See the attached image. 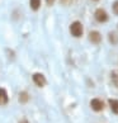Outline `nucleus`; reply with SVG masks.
Listing matches in <instances>:
<instances>
[{
    "instance_id": "9b49d317",
    "label": "nucleus",
    "mask_w": 118,
    "mask_h": 123,
    "mask_svg": "<svg viewBox=\"0 0 118 123\" xmlns=\"http://www.w3.org/2000/svg\"><path fill=\"white\" fill-rule=\"evenodd\" d=\"M112 81L117 88H118V71H113L112 72Z\"/></svg>"
},
{
    "instance_id": "f03ea898",
    "label": "nucleus",
    "mask_w": 118,
    "mask_h": 123,
    "mask_svg": "<svg viewBox=\"0 0 118 123\" xmlns=\"http://www.w3.org/2000/svg\"><path fill=\"white\" fill-rule=\"evenodd\" d=\"M94 15H95V19H97L98 22H100V23H106V22L109 19V17H108V14H107V12L104 10V9H102V8L97 9V10H95V13H94Z\"/></svg>"
},
{
    "instance_id": "dca6fc26",
    "label": "nucleus",
    "mask_w": 118,
    "mask_h": 123,
    "mask_svg": "<svg viewBox=\"0 0 118 123\" xmlns=\"http://www.w3.org/2000/svg\"><path fill=\"white\" fill-rule=\"evenodd\" d=\"M93 1H98V0H93Z\"/></svg>"
},
{
    "instance_id": "39448f33",
    "label": "nucleus",
    "mask_w": 118,
    "mask_h": 123,
    "mask_svg": "<svg viewBox=\"0 0 118 123\" xmlns=\"http://www.w3.org/2000/svg\"><path fill=\"white\" fill-rule=\"evenodd\" d=\"M89 39H90V42H93V43H99L102 41V36L99 32L97 31H92L89 33Z\"/></svg>"
},
{
    "instance_id": "423d86ee",
    "label": "nucleus",
    "mask_w": 118,
    "mask_h": 123,
    "mask_svg": "<svg viewBox=\"0 0 118 123\" xmlns=\"http://www.w3.org/2000/svg\"><path fill=\"white\" fill-rule=\"evenodd\" d=\"M9 102V97L6 94V90L0 88V105H4V104H6Z\"/></svg>"
},
{
    "instance_id": "f8f14e48",
    "label": "nucleus",
    "mask_w": 118,
    "mask_h": 123,
    "mask_svg": "<svg viewBox=\"0 0 118 123\" xmlns=\"http://www.w3.org/2000/svg\"><path fill=\"white\" fill-rule=\"evenodd\" d=\"M112 9H113V13H114L116 15H118V0H116V1L113 3Z\"/></svg>"
},
{
    "instance_id": "7ed1b4c3",
    "label": "nucleus",
    "mask_w": 118,
    "mask_h": 123,
    "mask_svg": "<svg viewBox=\"0 0 118 123\" xmlns=\"http://www.w3.org/2000/svg\"><path fill=\"white\" fill-rule=\"evenodd\" d=\"M32 79H33V83L37 86H39V88H42V86L46 85V77H44L42 74H39V72L34 74L33 76H32Z\"/></svg>"
},
{
    "instance_id": "0eeeda50",
    "label": "nucleus",
    "mask_w": 118,
    "mask_h": 123,
    "mask_svg": "<svg viewBox=\"0 0 118 123\" xmlns=\"http://www.w3.org/2000/svg\"><path fill=\"white\" fill-rule=\"evenodd\" d=\"M108 39L112 44H118V33L117 32H111L108 34Z\"/></svg>"
},
{
    "instance_id": "f257e3e1",
    "label": "nucleus",
    "mask_w": 118,
    "mask_h": 123,
    "mask_svg": "<svg viewBox=\"0 0 118 123\" xmlns=\"http://www.w3.org/2000/svg\"><path fill=\"white\" fill-rule=\"evenodd\" d=\"M83 32H84V28H83V24L80 22H74L71 23L70 25V33L74 36V37H81L83 36Z\"/></svg>"
},
{
    "instance_id": "9d476101",
    "label": "nucleus",
    "mask_w": 118,
    "mask_h": 123,
    "mask_svg": "<svg viewBox=\"0 0 118 123\" xmlns=\"http://www.w3.org/2000/svg\"><path fill=\"white\" fill-rule=\"evenodd\" d=\"M28 94H27L25 92H22L20 93V95H19V102L20 103H27V102H28Z\"/></svg>"
},
{
    "instance_id": "ddd939ff",
    "label": "nucleus",
    "mask_w": 118,
    "mask_h": 123,
    "mask_svg": "<svg viewBox=\"0 0 118 123\" xmlns=\"http://www.w3.org/2000/svg\"><path fill=\"white\" fill-rule=\"evenodd\" d=\"M60 1H61V4H62V5L67 6V5H70V4L72 3V0H60Z\"/></svg>"
},
{
    "instance_id": "1a4fd4ad",
    "label": "nucleus",
    "mask_w": 118,
    "mask_h": 123,
    "mask_svg": "<svg viewBox=\"0 0 118 123\" xmlns=\"http://www.w3.org/2000/svg\"><path fill=\"white\" fill-rule=\"evenodd\" d=\"M29 4H31L32 10H38L41 6V0H31Z\"/></svg>"
},
{
    "instance_id": "20e7f679",
    "label": "nucleus",
    "mask_w": 118,
    "mask_h": 123,
    "mask_svg": "<svg viewBox=\"0 0 118 123\" xmlns=\"http://www.w3.org/2000/svg\"><path fill=\"white\" fill-rule=\"evenodd\" d=\"M90 107H92V109L95 111V112H100V111H103V108H104V103L102 102L100 99L94 98V99H92V102H90Z\"/></svg>"
},
{
    "instance_id": "6e6552de",
    "label": "nucleus",
    "mask_w": 118,
    "mask_h": 123,
    "mask_svg": "<svg viewBox=\"0 0 118 123\" xmlns=\"http://www.w3.org/2000/svg\"><path fill=\"white\" fill-rule=\"evenodd\" d=\"M109 105L114 114H118V100L117 99H109Z\"/></svg>"
},
{
    "instance_id": "4468645a",
    "label": "nucleus",
    "mask_w": 118,
    "mask_h": 123,
    "mask_svg": "<svg viewBox=\"0 0 118 123\" xmlns=\"http://www.w3.org/2000/svg\"><path fill=\"white\" fill-rule=\"evenodd\" d=\"M47 5H53V3H55V0H46Z\"/></svg>"
},
{
    "instance_id": "2eb2a0df",
    "label": "nucleus",
    "mask_w": 118,
    "mask_h": 123,
    "mask_svg": "<svg viewBox=\"0 0 118 123\" xmlns=\"http://www.w3.org/2000/svg\"><path fill=\"white\" fill-rule=\"evenodd\" d=\"M19 123H29V122H28V121H27V119H22V121H20Z\"/></svg>"
}]
</instances>
